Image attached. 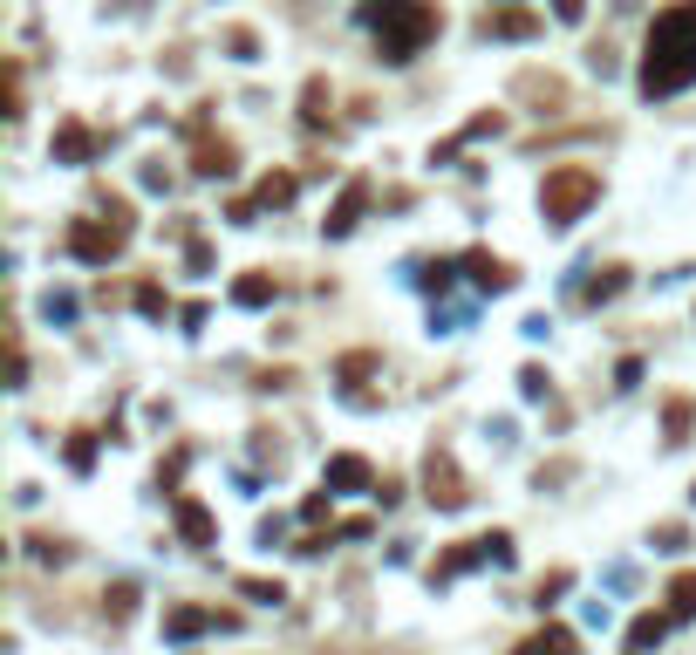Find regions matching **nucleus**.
<instances>
[{
  "mask_svg": "<svg viewBox=\"0 0 696 655\" xmlns=\"http://www.w3.org/2000/svg\"><path fill=\"white\" fill-rule=\"evenodd\" d=\"M137 314H171V294H164V287H157V280H144V287H137Z\"/></svg>",
  "mask_w": 696,
  "mask_h": 655,
  "instance_id": "5701e85b",
  "label": "nucleus"
},
{
  "mask_svg": "<svg viewBox=\"0 0 696 655\" xmlns=\"http://www.w3.org/2000/svg\"><path fill=\"white\" fill-rule=\"evenodd\" d=\"M690 417H696V403H690V396H676V403L662 410V424H669V444H683V437H690Z\"/></svg>",
  "mask_w": 696,
  "mask_h": 655,
  "instance_id": "4be33fe9",
  "label": "nucleus"
},
{
  "mask_svg": "<svg viewBox=\"0 0 696 655\" xmlns=\"http://www.w3.org/2000/svg\"><path fill=\"white\" fill-rule=\"evenodd\" d=\"M273 294H280V280H273L267 267H253V273L232 280V301H239V308H273Z\"/></svg>",
  "mask_w": 696,
  "mask_h": 655,
  "instance_id": "4468645a",
  "label": "nucleus"
},
{
  "mask_svg": "<svg viewBox=\"0 0 696 655\" xmlns=\"http://www.w3.org/2000/svg\"><path fill=\"white\" fill-rule=\"evenodd\" d=\"M594 198H601V171H594V164H553V171L540 178L546 226H574V219H587Z\"/></svg>",
  "mask_w": 696,
  "mask_h": 655,
  "instance_id": "20e7f679",
  "label": "nucleus"
},
{
  "mask_svg": "<svg viewBox=\"0 0 696 655\" xmlns=\"http://www.w3.org/2000/svg\"><path fill=\"white\" fill-rule=\"evenodd\" d=\"M171 519H178V540H185V546H212V540H219V519H212L198 499H185V492L171 499Z\"/></svg>",
  "mask_w": 696,
  "mask_h": 655,
  "instance_id": "1a4fd4ad",
  "label": "nucleus"
},
{
  "mask_svg": "<svg viewBox=\"0 0 696 655\" xmlns=\"http://www.w3.org/2000/svg\"><path fill=\"white\" fill-rule=\"evenodd\" d=\"M567 580H574V574H546V580H540V594H533V601H540V608H553V601L567 594Z\"/></svg>",
  "mask_w": 696,
  "mask_h": 655,
  "instance_id": "cd10ccee",
  "label": "nucleus"
},
{
  "mask_svg": "<svg viewBox=\"0 0 696 655\" xmlns=\"http://www.w3.org/2000/svg\"><path fill=\"white\" fill-rule=\"evenodd\" d=\"M458 267L471 273V287H478V294H512V280H519V273L505 267V260H492L485 246H471V253H464Z\"/></svg>",
  "mask_w": 696,
  "mask_h": 655,
  "instance_id": "6e6552de",
  "label": "nucleus"
},
{
  "mask_svg": "<svg viewBox=\"0 0 696 655\" xmlns=\"http://www.w3.org/2000/svg\"><path fill=\"white\" fill-rule=\"evenodd\" d=\"M519 389H526V396L540 403V396H546V369H519Z\"/></svg>",
  "mask_w": 696,
  "mask_h": 655,
  "instance_id": "c756f323",
  "label": "nucleus"
},
{
  "mask_svg": "<svg viewBox=\"0 0 696 655\" xmlns=\"http://www.w3.org/2000/svg\"><path fill=\"white\" fill-rule=\"evenodd\" d=\"M669 615H676V621H696V574H676V580H669Z\"/></svg>",
  "mask_w": 696,
  "mask_h": 655,
  "instance_id": "6ab92c4d",
  "label": "nucleus"
},
{
  "mask_svg": "<svg viewBox=\"0 0 696 655\" xmlns=\"http://www.w3.org/2000/svg\"><path fill=\"white\" fill-rule=\"evenodd\" d=\"M512 655H574V628H560V621H546L540 635H526Z\"/></svg>",
  "mask_w": 696,
  "mask_h": 655,
  "instance_id": "dca6fc26",
  "label": "nucleus"
},
{
  "mask_svg": "<svg viewBox=\"0 0 696 655\" xmlns=\"http://www.w3.org/2000/svg\"><path fill=\"white\" fill-rule=\"evenodd\" d=\"M69 464H76V471H89V464H96V444H89V430H76V437H69Z\"/></svg>",
  "mask_w": 696,
  "mask_h": 655,
  "instance_id": "393cba45",
  "label": "nucleus"
},
{
  "mask_svg": "<svg viewBox=\"0 0 696 655\" xmlns=\"http://www.w3.org/2000/svg\"><path fill=\"white\" fill-rule=\"evenodd\" d=\"M417 287H430V294H444V287H451V260H437V267H424V273H417Z\"/></svg>",
  "mask_w": 696,
  "mask_h": 655,
  "instance_id": "a878e982",
  "label": "nucleus"
},
{
  "mask_svg": "<svg viewBox=\"0 0 696 655\" xmlns=\"http://www.w3.org/2000/svg\"><path fill=\"white\" fill-rule=\"evenodd\" d=\"M321 485H328V492H362V485H376V471H369V458H355V451H342V458H328V471H321Z\"/></svg>",
  "mask_w": 696,
  "mask_h": 655,
  "instance_id": "f8f14e48",
  "label": "nucleus"
},
{
  "mask_svg": "<svg viewBox=\"0 0 696 655\" xmlns=\"http://www.w3.org/2000/svg\"><path fill=\"white\" fill-rule=\"evenodd\" d=\"M533 28H540V21H533L526 7H505L499 21H492V35H505V41H526V35H533Z\"/></svg>",
  "mask_w": 696,
  "mask_h": 655,
  "instance_id": "412c9836",
  "label": "nucleus"
},
{
  "mask_svg": "<svg viewBox=\"0 0 696 655\" xmlns=\"http://www.w3.org/2000/svg\"><path fill=\"white\" fill-rule=\"evenodd\" d=\"M130 232H137V212H130L123 198H103V212H96V219H76V226L62 232V246L76 253L82 267H110L116 253L130 246Z\"/></svg>",
  "mask_w": 696,
  "mask_h": 655,
  "instance_id": "7ed1b4c3",
  "label": "nucleus"
},
{
  "mask_svg": "<svg viewBox=\"0 0 696 655\" xmlns=\"http://www.w3.org/2000/svg\"><path fill=\"white\" fill-rule=\"evenodd\" d=\"M185 260H192V273H205V267H212V246H205V239H192V246H185Z\"/></svg>",
  "mask_w": 696,
  "mask_h": 655,
  "instance_id": "2f4dec72",
  "label": "nucleus"
},
{
  "mask_svg": "<svg viewBox=\"0 0 696 655\" xmlns=\"http://www.w3.org/2000/svg\"><path fill=\"white\" fill-rule=\"evenodd\" d=\"M294 192H301V185H294L287 171H267V178H260V192H253V205H260V212H280Z\"/></svg>",
  "mask_w": 696,
  "mask_h": 655,
  "instance_id": "a211bd4d",
  "label": "nucleus"
},
{
  "mask_svg": "<svg viewBox=\"0 0 696 655\" xmlns=\"http://www.w3.org/2000/svg\"><path fill=\"white\" fill-rule=\"evenodd\" d=\"M485 560H492V567H512V540H505V533H478V540L451 546V553H444V560L430 567V587H444V580H458L464 567H485Z\"/></svg>",
  "mask_w": 696,
  "mask_h": 655,
  "instance_id": "39448f33",
  "label": "nucleus"
},
{
  "mask_svg": "<svg viewBox=\"0 0 696 655\" xmlns=\"http://www.w3.org/2000/svg\"><path fill=\"white\" fill-rule=\"evenodd\" d=\"M28 546H35L41 567H62V560H69V546H62V540H28Z\"/></svg>",
  "mask_w": 696,
  "mask_h": 655,
  "instance_id": "bb28decb",
  "label": "nucleus"
},
{
  "mask_svg": "<svg viewBox=\"0 0 696 655\" xmlns=\"http://www.w3.org/2000/svg\"><path fill=\"white\" fill-rule=\"evenodd\" d=\"M192 171H198V178H232V171H239V151H232V137H205V130H198Z\"/></svg>",
  "mask_w": 696,
  "mask_h": 655,
  "instance_id": "9d476101",
  "label": "nucleus"
},
{
  "mask_svg": "<svg viewBox=\"0 0 696 655\" xmlns=\"http://www.w3.org/2000/svg\"><path fill=\"white\" fill-rule=\"evenodd\" d=\"M205 628H219L212 608H192V601H185V608H164V635H171V642H192V635H205Z\"/></svg>",
  "mask_w": 696,
  "mask_h": 655,
  "instance_id": "ddd939ff",
  "label": "nucleus"
},
{
  "mask_svg": "<svg viewBox=\"0 0 696 655\" xmlns=\"http://www.w3.org/2000/svg\"><path fill=\"white\" fill-rule=\"evenodd\" d=\"M362 21L376 28V55H383V62H410V55H424V41L444 28V14H437L430 0H369V7H362Z\"/></svg>",
  "mask_w": 696,
  "mask_h": 655,
  "instance_id": "f03ea898",
  "label": "nucleus"
},
{
  "mask_svg": "<svg viewBox=\"0 0 696 655\" xmlns=\"http://www.w3.org/2000/svg\"><path fill=\"white\" fill-rule=\"evenodd\" d=\"M96 144H103V137H96L89 123H76V116H69V123L55 130V164H89V157H96Z\"/></svg>",
  "mask_w": 696,
  "mask_h": 655,
  "instance_id": "9b49d317",
  "label": "nucleus"
},
{
  "mask_svg": "<svg viewBox=\"0 0 696 655\" xmlns=\"http://www.w3.org/2000/svg\"><path fill=\"white\" fill-rule=\"evenodd\" d=\"M239 594H246V601H287V594H280V580H239Z\"/></svg>",
  "mask_w": 696,
  "mask_h": 655,
  "instance_id": "b1692460",
  "label": "nucleus"
},
{
  "mask_svg": "<svg viewBox=\"0 0 696 655\" xmlns=\"http://www.w3.org/2000/svg\"><path fill=\"white\" fill-rule=\"evenodd\" d=\"M362 212H369V178H348V185H342V198L328 205L321 232H328V239H348V232L362 226Z\"/></svg>",
  "mask_w": 696,
  "mask_h": 655,
  "instance_id": "0eeeda50",
  "label": "nucleus"
},
{
  "mask_svg": "<svg viewBox=\"0 0 696 655\" xmlns=\"http://www.w3.org/2000/svg\"><path fill=\"white\" fill-rule=\"evenodd\" d=\"M369 369H376V355H342V376H348V383H355V376H369Z\"/></svg>",
  "mask_w": 696,
  "mask_h": 655,
  "instance_id": "7c9ffc66",
  "label": "nucleus"
},
{
  "mask_svg": "<svg viewBox=\"0 0 696 655\" xmlns=\"http://www.w3.org/2000/svg\"><path fill=\"white\" fill-rule=\"evenodd\" d=\"M669 621L676 615H635V628H628V642H621V655H649V649H662V635H669Z\"/></svg>",
  "mask_w": 696,
  "mask_h": 655,
  "instance_id": "2eb2a0df",
  "label": "nucleus"
},
{
  "mask_svg": "<svg viewBox=\"0 0 696 655\" xmlns=\"http://www.w3.org/2000/svg\"><path fill=\"white\" fill-rule=\"evenodd\" d=\"M621 287H628V267H594V280L580 287V301H587V308H601V301H615Z\"/></svg>",
  "mask_w": 696,
  "mask_h": 655,
  "instance_id": "f3484780",
  "label": "nucleus"
},
{
  "mask_svg": "<svg viewBox=\"0 0 696 655\" xmlns=\"http://www.w3.org/2000/svg\"><path fill=\"white\" fill-rule=\"evenodd\" d=\"M328 499H335V492H328ZM328 499H321V492H314V499L301 505V519H308V526H321V519H328Z\"/></svg>",
  "mask_w": 696,
  "mask_h": 655,
  "instance_id": "473e14b6",
  "label": "nucleus"
},
{
  "mask_svg": "<svg viewBox=\"0 0 696 655\" xmlns=\"http://www.w3.org/2000/svg\"><path fill=\"white\" fill-rule=\"evenodd\" d=\"M553 14H560V21H580V14H587V0H553Z\"/></svg>",
  "mask_w": 696,
  "mask_h": 655,
  "instance_id": "72a5a7b5",
  "label": "nucleus"
},
{
  "mask_svg": "<svg viewBox=\"0 0 696 655\" xmlns=\"http://www.w3.org/2000/svg\"><path fill=\"white\" fill-rule=\"evenodd\" d=\"M226 48H232V55H239V62H253V48H260V41L246 35V28H232V35H226Z\"/></svg>",
  "mask_w": 696,
  "mask_h": 655,
  "instance_id": "c85d7f7f",
  "label": "nucleus"
},
{
  "mask_svg": "<svg viewBox=\"0 0 696 655\" xmlns=\"http://www.w3.org/2000/svg\"><path fill=\"white\" fill-rule=\"evenodd\" d=\"M642 96H676L696 82V0H676L649 21V41H642Z\"/></svg>",
  "mask_w": 696,
  "mask_h": 655,
  "instance_id": "f257e3e1",
  "label": "nucleus"
},
{
  "mask_svg": "<svg viewBox=\"0 0 696 655\" xmlns=\"http://www.w3.org/2000/svg\"><path fill=\"white\" fill-rule=\"evenodd\" d=\"M424 499L437 505V512H458L464 499H471V485H464V471L451 451H430L424 458Z\"/></svg>",
  "mask_w": 696,
  "mask_h": 655,
  "instance_id": "423d86ee",
  "label": "nucleus"
},
{
  "mask_svg": "<svg viewBox=\"0 0 696 655\" xmlns=\"http://www.w3.org/2000/svg\"><path fill=\"white\" fill-rule=\"evenodd\" d=\"M301 123H314V130L328 123V82H321V76H314L308 89H301Z\"/></svg>",
  "mask_w": 696,
  "mask_h": 655,
  "instance_id": "aec40b11",
  "label": "nucleus"
}]
</instances>
